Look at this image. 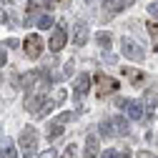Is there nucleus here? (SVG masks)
<instances>
[{"mask_svg": "<svg viewBox=\"0 0 158 158\" xmlns=\"http://www.w3.org/2000/svg\"><path fill=\"white\" fill-rule=\"evenodd\" d=\"M103 18H106V20H108V18H113L118 10H121V8H118V3H115V0H103Z\"/></svg>", "mask_w": 158, "mask_h": 158, "instance_id": "nucleus-15", "label": "nucleus"}, {"mask_svg": "<svg viewBox=\"0 0 158 158\" xmlns=\"http://www.w3.org/2000/svg\"><path fill=\"white\" fill-rule=\"evenodd\" d=\"M63 73H65V75H70V73H73V60H70V63L63 68Z\"/></svg>", "mask_w": 158, "mask_h": 158, "instance_id": "nucleus-30", "label": "nucleus"}, {"mask_svg": "<svg viewBox=\"0 0 158 158\" xmlns=\"http://www.w3.org/2000/svg\"><path fill=\"white\" fill-rule=\"evenodd\" d=\"M23 50H25V55L30 58V60H35V58H40V53H43V40H40V35H28L25 38V43H23Z\"/></svg>", "mask_w": 158, "mask_h": 158, "instance_id": "nucleus-5", "label": "nucleus"}, {"mask_svg": "<svg viewBox=\"0 0 158 158\" xmlns=\"http://www.w3.org/2000/svg\"><path fill=\"white\" fill-rule=\"evenodd\" d=\"M0 158H18V153H15V146H13V141H10V138H5L3 148H0Z\"/></svg>", "mask_w": 158, "mask_h": 158, "instance_id": "nucleus-14", "label": "nucleus"}, {"mask_svg": "<svg viewBox=\"0 0 158 158\" xmlns=\"http://www.w3.org/2000/svg\"><path fill=\"white\" fill-rule=\"evenodd\" d=\"M138 156H141V158H156L153 153H146V151H141V153H138Z\"/></svg>", "mask_w": 158, "mask_h": 158, "instance_id": "nucleus-32", "label": "nucleus"}, {"mask_svg": "<svg viewBox=\"0 0 158 158\" xmlns=\"http://www.w3.org/2000/svg\"><path fill=\"white\" fill-rule=\"evenodd\" d=\"M148 13H151L153 18H158V3H151V5H148Z\"/></svg>", "mask_w": 158, "mask_h": 158, "instance_id": "nucleus-23", "label": "nucleus"}, {"mask_svg": "<svg viewBox=\"0 0 158 158\" xmlns=\"http://www.w3.org/2000/svg\"><path fill=\"white\" fill-rule=\"evenodd\" d=\"M65 3H70V0H65Z\"/></svg>", "mask_w": 158, "mask_h": 158, "instance_id": "nucleus-34", "label": "nucleus"}, {"mask_svg": "<svg viewBox=\"0 0 158 158\" xmlns=\"http://www.w3.org/2000/svg\"><path fill=\"white\" fill-rule=\"evenodd\" d=\"M63 126H65V123H60L58 118L48 123V138H50V141H55V138H58V135L63 133Z\"/></svg>", "mask_w": 158, "mask_h": 158, "instance_id": "nucleus-12", "label": "nucleus"}, {"mask_svg": "<svg viewBox=\"0 0 158 158\" xmlns=\"http://www.w3.org/2000/svg\"><path fill=\"white\" fill-rule=\"evenodd\" d=\"M25 158H30V153H25Z\"/></svg>", "mask_w": 158, "mask_h": 158, "instance_id": "nucleus-33", "label": "nucleus"}, {"mask_svg": "<svg viewBox=\"0 0 158 158\" xmlns=\"http://www.w3.org/2000/svg\"><path fill=\"white\" fill-rule=\"evenodd\" d=\"M156 106H158V90H156V88H151V90H148V95H146V101H143V108H146V113H148V115H153Z\"/></svg>", "mask_w": 158, "mask_h": 158, "instance_id": "nucleus-10", "label": "nucleus"}, {"mask_svg": "<svg viewBox=\"0 0 158 158\" xmlns=\"http://www.w3.org/2000/svg\"><path fill=\"white\" fill-rule=\"evenodd\" d=\"M88 35H90L88 25H85V23H78V25H75V35H73V43H75V45H85Z\"/></svg>", "mask_w": 158, "mask_h": 158, "instance_id": "nucleus-9", "label": "nucleus"}, {"mask_svg": "<svg viewBox=\"0 0 158 158\" xmlns=\"http://www.w3.org/2000/svg\"><path fill=\"white\" fill-rule=\"evenodd\" d=\"M110 126H113V133L115 135H128L131 133V126H128V121L123 115H115L113 121H110Z\"/></svg>", "mask_w": 158, "mask_h": 158, "instance_id": "nucleus-8", "label": "nucleus"}, {"mask_svg": "<svg viewBox=\"0 0 158 158\" xmlns=\"http://www.w3.org/2000/svg\"><path fill=\"white\" fill-rule=\"evenodd\" d=\"M85 156L88 158H95L98 156V138L95 135H88L85 138Z\"/></svg>", "mask_w": 158, "mask_h": 158, "instance_id": "nucleus-13", "label": "nucleus"}, {"mask_svg": "<svg viewBox=\"0 0 158 158\" xmlns=\"http://www.w3.org/2000/svg\"><path fill=\"white\" fill-rule=\"evenodd\" d=\"M53 23H55L53 15H40V18H38V28H43V30L45 28H53Z\"/></svg>", "mask_w": 158, "mask_h": 158, "instance_id": "nucleus-19", "label": "nucleus"}, {"mask_svg": "<svg viewBox=\"0 0 158 158\" xmlns=\"http://www.w3.org/2000/svg\"><path fill=\"white\" fill-rule=\"evenodd\" d=\"M101 158H115V148H106V153Z\"/></svg>", "mask_w": 158, "mask_h": 158, "instance_id": "nucleus-24", "label": "nucleus"}, {"mask_svg": "<svg viewBox=\"0 0 158 158\" xmlns=\"http://www.w3.org/2000/svg\"><path fill=\"white\" fill-rule=\"evenodd\" d=\"M121 53L128 58V60H135V63H141L146 58V50L138 45L133 38H123V40H121Z\"/></svg>", "mask_w": 158, "mask_h": 158, "instance_id": "nucleus-1", "label": "nucleus"}, {"mask_svg": "<svg viewBox=\"0 0 158 158\" xmlns=\"http://www.w3.org/2000/svg\"><path fill=\"white\" fill-rule=\"evenodd\" d=\"M0 65H5V45H0Z\"/></svg>", "mask_w": 158, "mask_h": 158, "instance_id": "nucleus-28", "label": "nucleus"}, {"mask_svg": "<svg viewBox=\"0 0 158 158\" xmlns=\"http://www.w3.org/2000/svg\"><path fill=\"white\" fill-rule=\"evenodd\" d=\"M95 40H98V45H101L103 50H108L110 48V43H113V38H110V33H106V30H101L95 35Z\"/></svg>", "mask_w": 158, "mask_h": 158, "instance_id": "nucleus-16", "label": "nucleus"}, {"mask_svg": "<svg viewBox=\"0 0 158 158\" xmlns=\"http://www.w3.org/2000/svg\"><path fill=\"white\" fill-rule=\"evenodd\" d=\"M65 95H68V93H65V88H58V90H55V93L50 95V101H53V106H60V103L65 101Z\"/></svg>", "mask_w": 158, "mask_h": 158, "instance_id": "nucleus-18", "label": "nucleus"}, {"mask_svg": "<svg viewBox=\"0 0 158 158\" xmlns=\"http://www.w3.org/2000/svg\"><path fill=\"white\" fill-rule=\"evenodd\" d=\"M40 158H55V151H53V148H48L45 153H40Z\"/></svg>", "mask_w": 158, "mask_h": 158, "instance_id": "nucleus-26", "label": "nucleus"}, {"mask_svg": "<svg viewBox=\"0 0 158 158\" xmlns=\"http://www.w3.org/2000/svg\"><path fill=\"white\" fill-rule=\"evenodd\" d=\"M10 20H13V18L8 15V10H5V3L0 0V23H10Z\"/></svg>", "mask_w": 158, "mask_h": 158, "instance_id": "nucleus-20", "label": "nucleus"}, {"mask_svg": "<svg viewBox=\"0 0 158 158\" xmlns=\"http://www.w3.org/2000/svg\"><path fill=\"white\" fill-rule=\"evenodd\" d=\"M18 143H20V148H23L25 153H33V151L38 148V131H35L33 126H25V128L20 131Z\"/></svg>", "mask_w": 158, "mask_h": 158, "instance_id": "nucleus-3", "label": "nucleus"}, {"mask_svg": "<svg viewBox=\"0 0 158 158\" xmlns=\"http://www.w3.org/2000/svg\"><path fill=\"white\" fill-rule=\"evenodd\" d=\"M95 83H98V95L101 98H106V95H110V93H115L118 88H121L115 78H110L106 73H95Z\"/></svg>", "mask_w": 158, "mask_h": 158, "instance_id": "nucleus-2", "label": "nucleus"}, {"mask_svg": "<svg viewBox=\"0 0 158 158\" xmlns=\"http://www.w3.org/2000/svg\"><path fill=\"white\" fill-rule=\"evenodd\" d=\"M148 35L153 38V50H158V23H146Z\"/></svg>", "mask_w": 158, "mask_h": 158, "instance_id": "nucleus-17", "label": "nucleus"}, {"mask_svg": "<svg viewBox=\"0 0 158 158\" xmlns=\"http://www.w3.org/2000/svg\"><path fill=\"white\" fill-rule=\"evenodd\" d=\"M65 40H68L65 23H58V28H55V30H53V35H50V43H48V48H50L53 53H60V50L65 48Z\"/></svg>", "mask_w": 158, "mask_h": 158, "instance_id": "nucleus-4", "label": "nucleus"}, {"mask_svg": "<svg viewBox=\"0 0 158 158\" xmlns=\"http://www.w3.org/2000/svg\"><path fill=\"white\" fill-rule=\"evenodd\" d=\"M3 45H8V48H18V40H15V38H8Z\"/></svg>", "mask_w": 158, "mask_h": 158, "instance_id": "nucleus-25", "label": "nucleus"}, {"mask_svg": "<svg viewBox=\"0 0 158 158\" xmlns=\"http://www.w3.org/2000/svg\"><path fill=\"white\" fill-rule=\"evenodd\" d=\"M88 88H90V78H88L85 73H81V75L73 81V95H75V101H78V103H81L83 98L88 95Z\"/></svg>", "mask_w": 158, "mask_h": 158, "instance_id": "nucleus-6", "label": "nucleus"}, {"mask_svg": "<svg viewBox=\"0 0 158 158\" xmlns=\"http://www.w3.org/2000/svg\"><path fill=\"white\" fill-rule=\"evenodd\" d=\"M101 133H103V135H113V128H110V121H103V123H101Z\"/></svg>", "mask_w": 158, "mask_h": 158, "instance_id": "nucleus-21", "label": "nucleus"}, {"mask_svg": "<svg viewBox=\"0 0 158 158\" xmlns=\"http://www.w3.org/2000/svg\"><path fill=\"white\" fill-rule=\"evenodd\" d=\"M121 70H123V75L128 78V81H131L133 85H141V83L146 81V75H143L141 70H135V68H121Z\"/></svg>", "mask_w": 158, "mask_h": 158, "instance_id": "nucleus-11", "label": "nucleus"}, {"mask_svg": "<svg viewBox=\"0 0 158 158\" xmlns=\"http://www.w3.org/2000/svg\"><path fill=\"white\" fill-rule=\"evenodd\" d=\"M73 156H75V146H68V148H65V153H63L60 158H73Z\"/></svg>", "mask_w": 158, "mask_h": 158, "instance_id": "nucleus-22", "label": "nucleus"}, {"mask_svg": "<svg viewBox=\"0 0 158 158\" xmlns=\"http://www.w3.org/2000/svg\"><path fill=\"white\" fill-rule=\"evenodd\" d=\"M115 158H131L128 151H115Z\"/></svg>", "mask_w": 158, "mask_h": 158, "instance_id": "nucleus-27", "label": "nucleus"}, {"mask_svg": "<svg viewBox=\"0 0 158 158\" xmlns=\"http://www.w3.org/2000/svg\"><path fill=\"white\" fill-rule=\"evenodd\" d=\"M118 106H121L126 110V115L133 118V121H141L143 118V103H138V101H118Z\"/></svg>", "mask_w": 158, "mask_h": 158, "instance_id": "nucleus-7", "label": "nucleus"}, {"mask_svg": "<svg viewBox=\"0 0 158 158\" xmlns=\"http://www.w3.org/2000/svg\"><path fill=\"white\" fill-rule=\"evenodd\" d=\"M118 3H121L123 8H131V5H133V0H118Z\"/></svg>", "mask_w": 158, "mask_h": 158, "instance_id": "nucleus-31", "label": "nucleus"}, {"mask_svg": "<svg viewBox=\"0 0 158 158\" xmlns=\"http://www.w3.org/2000/svg\"><path fill=\"white\" fill-rule=\"evenodd\" d=\"M55 3H58V0H43V5L50 10V8H55Z\"/></svg>", "mask_w": 158, "mask_h": 158, "instance_id": "nucleus-29", "label": "nucleus"}]
</instances>
